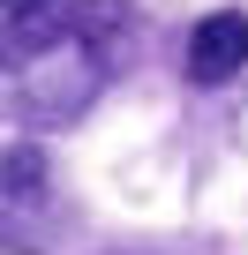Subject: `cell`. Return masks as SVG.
I'll use <instances>...</instances> for the list:
<instances>
[{"label":"cell","mask_w":248,"mask_h":255,"mask_svg":"<svg viewBox=\"0 0 248 255\" xmlns=\"http://www.w3.org/2000/svg\"><path fill=\"white\" fill-rule=\"evenodd\" d=\"M128 30V0H75L38 23H8L0 30V68H8V105L30 128H60L75 120L105 75H113V38Z\"/></svg>","instance_id":"6da1fadb"},{"label":"cell","mask_w":248,"mask_h":255,"mask_svg":"<svg viewBox=\"0 0 248 255\" xmlns=\"http://www.w3.org/2000/svg\"><path fill=\"white\" fill-rule=\"evenodd\" d=\"M0 8H8V23H38V15L60 8V0H0Z\"/></svg>","instance_id":"5b68a950"},{"label":"cell","mask_w":248,"mask_h":255,"mask_svg":"<svg viewBox=\"0 0 248 255\" xmlns=\"http://www.w3.org/2000/svg\"><path fill=\"white\" fill-rule=\"evenodd\" d=\"M248 68V15L241 8H218L188 30V83H233Z\"/></svg>","instance_id":"7a4b0ae2"},{"label":"cell","mask_w":248,"mask_h":255,"mask_svg":"<svg viewBox=\"0 0 248 255\" xmlns=\"http://www.w3.org/2000/svg\"><path fill=\"white\" fill-rule=\"evenodd\" d=\"M60 240V210L45 195H15L8 210H0V248H15V255H45Z\"/></svg>","instance_id":"3957f363"},{"label":"cell","mask_w":248,"mask_h":255,"mask_svg":"<svg viewBox=\"0 0 248 255\" xmlns=\"http://www.w3.org/2000/svg\"><path fill=\"white\" fill-rule=\"evenodd\" d=\"M45 188V150L38 143H8V150H0V195H38Z\"/></svg>","instance_id":"277c9868"}]
</instances>
